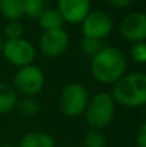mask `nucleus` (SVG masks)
Here are the masks:
<instances>
[{
	"mask_svg": "<svg viewBox=\"0 0 146 147\" xmlns=\"http://www.w3.org/2000/svg\"><path fill=\"white\" fill-rule=\"evenodd\" d=\"M84 116L91 129L102 130L109 127L115 116V101L111 94L98 93L89 99Z\"/></svg>",
	"mask_w": 146,
	"mask_h": 147,
	"instance_id": "3",
	"label": "nucleus"
},
{
	"mask_svg": "<svg viewBox=\"0 0 146 147\" xmlns=\"http://www.w3.org/2000/svg\"><path fill=\"white\" fill-rule=\"evenodd\" d=\"M23 13L30 20H38L40 14L45 10L47 0H22Z\"/></svg>",
	"mask_w": 146,
	"mask_h": 147,
	"instance_id": "16",
	"label": "nucleus"
},
{
	"mask_svg": "<svg viewBox=\"0 0 146 147\" xmlns=\"http://www.w3.org/2000/svg\"><path fill=\"white\" fill-rule=\"evenodd\" d=\"M3 47H4V41H3L1 36H0V52H3Z\"/></svg>",
	"mask_w": 146,
	"mask_h": 147,
	"instance_id": "23",
	"label": "nucleus"
},
{
	"mask_svg": "<svg viewBox=\"0 0 146 147\" xmlns=\"http://www.w3.org/2000/svg\"><path fill=\"white\" fill-rule=\"evenodd\" d=\"M23 35V26L20 21H8L4 27V36L7 40L21 39Z\"/></svg>",
	"mask_w": 146,
	"mask_h": 147,
	"instance_id": "19",
	"label": "nucleus"
},
{
	"mask_svg": "<svg viewBox=\"0 0 146 147\" xmlns=\"http://www.w3.org/2000/svg\"><path fill=\"white\" fill-rule=\"evenodd\" d=\"M102 48L103 47L101 44V40H96V39L84 38L83 36L82 41H80V49L88 57H95Z\"/></svg>",
	"mask_w": 146,
	"mask_h": 147,
	"instance_id": "18",
	"label": "nucleus"
},
{
	"mask_svg": "<svg viewBox=\"0 0 146 147\" xmlns=\"http://www.w3.org/2000/svg\"><path fill=\"white\" fill-rule=\"evenodd\" d=\"M3 54L9 63L21 69V67L32 65L36 51L30 41L21 38L5 41L3 47Z\"/></svg>",
	"mask_w": 146,
	"mask_h": 147,
	"instance_id": "6",
	"label": "nucleus"
},
{
	"mask_svg": "<svg viewBox=\"0 0 146 147\" xmlns=\"http://www.w3.org/2000/svg\"><path fill=\"white\" fill-rule=\"evenodd\" d=\"M127 61L123 52L115 47H103L91 62L93 78L102 84H115L124 76Z\"/></svg>",
	"mask_w": 146,
	"mask_h": 147,
	"instance_id": "1",
	"label": "nucleus"
},
{
	"mask_svg": "<svg viewBox=\"0 0 146 147\" xmlns=\"http://www.w3.org/2000/svg\"><path fill=\"white\" fill-rule=\"evenodd\" d=\"M122 38L132 43H141L146 40V14L133 12L127 14L119 25Z\"/></svg>",
	"mask_w": 146,
	"mask_h": 147,
	"instance_id": "9",
	"label": "nucleus"
},
{
	"mask_svg": "<svg viewBox=\"0 0 146 147\" xmlns=\"http://www.w3.org/2000/svg\"><path fill=\"white\" fill-rule=\"evenodd\" d=\"M1 147H16V146H12V145H5V146H1Z\"/></svg>",
	"mask_w": 146,
	"mask_h": 147,
	"instance_id": "24",
	"label": "nucleus"
},
{
	"mask_svg": "<svg viewBox=\"0 0 146 147\" xmlns=\"http://www.w3.org/2000/svg\"><path fill=\"white\" fill-rule=\"evenodd\" d=\"M44 74L35 65L21 67L14 75V89L25 97H34L44 86Z\"/></svg>",
	"mask_w": 146,
	"mask_h": 147,
	"instance_id": "5",
	"label": "nucleus"
},
{
	"mask_svg": "<svg viewBox=\"0 0 146 147\" xmlns=\"http://www.w3.org/2000/svg\"><path fill=\"white\" fill-rule=\"evenodd\" d=\"M109 4L114 8H118V9H123V8L131 5L135 0H107Z\"/></svg>",
	"mask_w": 146,
	"mask_h": 147,
	"instance_id": "22",
	"label": "nucleus"
},
{
	"mask_svg": "<svg viewBox=\"0 0 146 147\" xmlns=\"http://www.w3.org/2000/svg\"><path fill=\"white\" fill-rule=\"evenodd\" d=\"M83 145L84 147H106V140L101 130L91 129L85 133Z\"/></svg>",
	"mask_w": 146,
	"mask_h": 147,
	"instance_id": "17",
	"label": "nucleus"
},
{
	"mask_svg": "<svg viewBox=\"0 0 146 147\" xmlns=\"http://www.w3.org/2000/svg\"><path fill=\"white\" fill-rule=\"evenodd\" d=\"M39 25L44 31L47 30H56V28H62L64 25V18L59 14V12L57 9H45L40 14V17L38 18Z\"/></svg>",
	"mask_w": 146,
	"mask_h": 147,
	"instance_id": "13",
	"label": "nucleus"
},
{
	"mask_svg": "<svg viewBox=\"0 0 146 147\" xmlns=\"http://www.w3.org/2000/svg\"><path fill=\"white\" fill-rule=\"evenodd\" d=\"M0 13L8 21H20L25 16L22 0H0Z\"/></svg>",
	"mask_w": 146,
	"mask_h": 147,
	"instance_id": "14",
	"label": "nucleus"
},
{
	"mask_svg": "<svg viewBox=\"0 0 146 147\" xmlns=\"http://www.w3.org/2000/svg\"><path fill=\"white\" fill-rule=\"evenodd\" d=\"M18 102L17 90L12 85L0 83V115L10 112Z\"/></svg>",
	"mask_w": 146,
	"mask_h": 147,
	"instance_id": "12",
	"label": "nucleus"
},
{
	"mask_svg": "<svg viewBox=\"0 0 146 147\" xmlns=\"http://www.w3.org/2000/svg\"><path fill=\"white\" fill-rule=\"evenodd\" d=\"M136 145H137V147H146V121L139 128V130H137Z\"/></svg>",
	"mask_w": 146,
	"mask_h": 147,
	"instance_id": "21",
	"label": "nucleus"
},
{
	"mask_svg": "<svg viewBox=\"0 0 146 147\" xmlns=\"http://www.w3.org/2000/svg\"><path fill=\"white\" fill-rule=\"evenodd\" d=\"M69 45V35L64 28L43 31L39 39V49L45 57H58Z\"/></svg>",
	"mask_w": 146,
	"mask_h": 147,
	"instance_id": "8",
	"label": "nucleus"
},
{
	"mask_svg": "<svg viewBox=\"0 0 146 147\" xmlns=\"http://www.w3.org/2000/svg\"><path fill=\"white\" fill-rule=\"evenodd\" d=\"M113 30V20L105 12H91L82 22V32L84 38L101 40L105 39Z\"/></svg>",
	"mask_w": 146,
	"mask_h": 147,
	"instance_id": "7",
	"label": "nucleus"
},
{
	"mask_svg": "<svg viewBox=\"0 0 146 147\" xmlns=\"http://www.w3.org/2000/svg\"><path fill=\"white\" fill-rule=\"evenodd\" d=\"M131 56L139 63H146V43H133L131 48Z\"/></svg>",
	"mask_w": 146,
	"mask_h": 147,
	"instance_id": "20",
	"label": "nucleus"
},
{
	"mask_svg": "<svg viewBox=\"0 0 146 147\" xmlns=\"http://www.w3.org/2000/svg\"><path fill=\"white\" fill-rule=\"evenodd\" d=\"M16 107L18 109L20 114L26 117L35 116L40 111V105H39V102L34 97H25V98L20 99L17 102V106Z\"/></svg>",
	"mask_w": 146,
	"mask_h": 147,
	"instance_id": "15",
	"label": "nucleus"
},
{
	"mask_svg": "<svg viewBox=\"0 0 146 147\" xmlns=\"http://www.w3.org/2000/svg\"><path fill=\"white\" fill-rule=\"evenodd\" d=\"M89 102L88 90L79 83H70L61 90L59 109L66 116L76 117L84 114Z\"/></svg>",
	"mask_w": 146,
	"mask_h": 147,
	"instance_id": "4",
	"label": "nucleus"
},
{
	"mask_svg": "<svg viewBox=\"0 0 146 147\" xmlns=\"http://www.w3.org/2000/svg\"><path fill=\"white\" fill-rule=\"evenodd\" d=\"M18 147H56V141L45 132H30L22 137Z\"/></svg>",
	"mask_w": 146,
	"mask_h": 147,
	"instance_id": "11",
	"label": "nucleus"
},
{
	"mask_svg": "<svg viewBox=\"0 0 146 147\" xmlns=\"http://www.w3.org/2000/svg\"><path fill=\"white\" fill-rule=\"evenodd\" d=\"M111 97L124 107H141L146 105V74L124 75L113 86Z\"/></svg>",
	"mask_w": 146,
	"mask_h": 147,
	"instance_id": "2",
	"label": "nucleus"
},
{
	"mask_svg": "<svg viewBox=\"0 0 146 147\" xmlns=\"http://www.w3.org/2000/svg\"><path fill=\"white\" fill-rule=\"evenodd\" d=\"M57 10L65 22L82 23L91 13V0H57Z\"/></svg>",
	"mask_w": 146,
	"mask_h": 147,
	"instance_id": "10",
	"label": "nucleus"
}]
</instances>
